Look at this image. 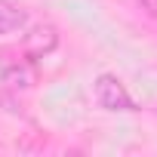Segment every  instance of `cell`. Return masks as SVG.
I'll return each instance as SVG.
<instances>
[{
	"instance_id": "6da1fadb",
	"label": "cell",
	"mask_w": 157,
	"mask_h": 157,
	"mask_svg": "<svg viewBox=\"0 0 157 157\" xmlns=\"http://www.w3.org/2000/svg\"><path fill=\"white\" fill-rule=\"evenodd\" d=\"M93 93H96L99 108H105V111H139L136 99L129 96V90L123 86L117 74H99L93 83Z\"/></svg>"
},
{
	"instance_id": "3957f363",
	"label": "cell",
	"mask_w": 157,
	"mask_h": 157,
	"mask_svg": "<svg viewBox=\"0 0 157 157\" xmlns=\"http://www.w3.org/2000/svg\"><path fill=\"white\" fill-rule=\"evenodd\" d=\"M25 22H28V16H25V10L19 3H13V0H0V37L16 34Z\"/></svg>"
},
{
	"instance_id": "7a4b0ae2",
	"label": "cell",
	"mask_w": 157,
	"mask_h": 157,
	"mask_svg": "<svg viewBox=\"0 0 157 157\" xmlns=\"http://www.w3.org/2000/svg\"><path fill=\"white\" fill-rule=\"evenodd\" d=\"M56 43H59L56 28H52V25H43V28H34V31L25 37V52H28L31 59H43L46 52L56 49Z\"/></svg>"
},
{
	"instance_id": "5b68a950",
	"label": "cell",
	"mask_w": 157,
	"mask_h": 157,
	"mask_svg": "<svg viewBox=\"0 0 157 157\" xmlns=\"http://www.w3.org/2000/svg\"><path fill=\"white\" fill-rule=\"evenodd\" d=\"M136 3L142 6V13H148V16L157 19V0H136Z\"/></svg>"
},
{
	"instance_id": "277c9868",
	"label": "cell",
	"mask_w": 157,
	"mask_h": 157,
	"mask_svg": "<svg viewBox=\"0 0 157 157\" xmlns=\"http://www.w3.org/2000/svg\"><path fill=\"white\" fill-rule=\"evenodd\" d=\"M3 80L10 83V86H22V90H28V86H34V71L31 68H25V65H13L6 74H3Z\"/></svg>"
}]
</instances>
